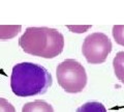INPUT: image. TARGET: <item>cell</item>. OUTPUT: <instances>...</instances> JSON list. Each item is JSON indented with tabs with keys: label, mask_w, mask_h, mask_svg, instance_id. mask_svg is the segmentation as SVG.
Here are the masks:
<instances>
[{
	"label": "cell",
	"mask_w": 124,
	"mask_h": 112,
	"mask_svg": "<svg viewBox=\"0 0 124 112\" xmlns=\"http://www.w3.org/2000/svg\"><path fill=\"white\" fill-rule=\"evenodd\" d=\"M53 83L52 75L41 64L21 62L14 65L10 76V88L21 98L46 94Z\"/></svg>",
	"instance_id": "6da1fadb"
},
{
	"label": "cell",
	"mask_w": 124,
	"mask_h": 112,
	"mask_svg": "<svg viewBox=\"0 0 124 112\" xmlns=\"http://www.w3.org/2000/svg\"><path fill=\"white\" fill-rule=\"evenodd\" d=\"M25 53L46 59L55 58L64 48V36L55 28L28 27L19 38Z\"/></svg>",
	"instance_id": "7a4b0ae2"
},
{
	"label": "cell",
	"mask_w": 124,
	"mask_h": 112,
	"mask_svg": "<svg viewBox=\"0 0 124 112\" xmlns=\"http://www.w3.org/2000/svg\"><path fill=\"white\" fill-rule=\"evenodd\" d=\"M56 77L58 84L68 94L83 91L88 81L86 69L83 64L75 59H66L58 64Z\"/></svg>",
	"instance_id": "3957f363"
},
{
	"label": "cell",
	"mask_w": 124,
	"mask_h": 112,
	"mask_svg": "<svg viewBox=\"0 0 124 112\" xmlns=\"http://www.w3.org/2000/svg\"><path fill=\"white\" fill-rule=\"evenodd\" d=\"M113 46L107 34L102 32L91 33L85 38L82 45V53L90 64H100L107 60Z\"/></svg>",
	"instance_id": "277c9868"
},
{
	"label": "cell",
	"mask_w": 124,
	"mask_h": 112,
	"mask_svg": "<svg viewBox=\"0 0 124 112\" xmlns=\"http://www.w3.org/2000/svg\"><path fill=\"white\" fill-rule=\"evenodd\" d=\"M22 112H54L51 104L46 101L36 100L33 102L26 103L22 108Z\"/></svg>",
	"instance_id": "5b68a950"
},
{
	"label": "cell",
	"mask_w": 124,
	"mask_h": 112,
	"mask_svg": "<svg viewBox=\"0 0 124 112\" xmlns=\"http://www.w3.org/2000/svg\"><path fill=\"white\" fill-rule=\"evenodd\" d=\"M21 29V25H0V41H8L16 37Z\"/></svg>",
	"instance_id": "8992f818"
},
{
	"label": "cell",
	"mask_w": 124,
	"mask_h": 112,
	"mask_svg": "<svg viewBox=\"0 0 124 112\" xmlns=\"http://www.w3.org/2000/svg\"><path fill=\"white\" fill-rule=\"evenodd\" d=\"M113 68L116 77L124 84V51H120L116 54L113 59Z\"/></svg>",
	"instance_id": "52a82bcc"
},
{
	"label": "cell",
	"mask_w": 124,
	"mask_h": 112,
	"mask_svg": "<svg viewBox=\"0 0 124 112\" xmlns=\"http://www.w3.org/2000/svg\"><path fill=\"white\" fill-rule=\"evenodd\" d=\"M76 112H108V111L101 103L88 102L78 108Z\"/></svg>",
	"instance_id": "ba28073f"
},
{
	"label": "cell",
	"mask_w": 124,
	"mask_h": 112,
	"mask_svg": "<svg viewBox=\"0 0 124 112\" xmlns=\"http://www.w3.org/2000/svg\"><path fill=\"white\" fill-rule=\"evenodd\" d=\"M112 34L116 43L124 47V25H115L112 30Z\"/></svg>",
	"instance_id": "9c48e42d"
},
{
	"label": "cell",
	"mask_w": 124,
	"mask_h": 112,
	"mask_svg": "<svg viewBox=\"0 0 124 112\" xmlns=\"http://www.w3.org/2000/svg\"><path fill=\"white\" fill-rule=\"evenodd\" d=\"M0 112H16V109L7 100L0 98Z\"/></svg>",
	"instance_id": "30bf717a"
}]
</instances>
